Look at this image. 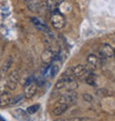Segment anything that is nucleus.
Returning a JSON list of instances; mask_svg holds the SVG:
<instances>
[{
	"label": "nucleus",
	"mask_w": 115,
	"mask_h": 121,
	"mask_svg": "<svg viewBox=\"0 0 115 121\" xmlns=\"http://www.w3.org/2000/svg\"><path fill=\"white\" fill-rule=\"evenodd\" d=\"M50 21H51L52 26L57 30H61L65 26V18H64V16L58 9L51 10Z\"/></svg>",
	"instance_id": "obj_1"
},
{
	"label": "nucleus",
	"mask_w": 115,
	"mask_h": 121,
	"mask_svg": "<svg viewBox=\"0 0 115 121\" xmlns=\"http://www.w3.org/2000/svg\"><path fill=\"white\" fill-rule=\"evenodd\" d=\"M19 79H20V73L18 69H13L12 72H10L8 77H7V83L6 85L8 86L10 90H14L19 84Z\"/></svg>",
	"instance_id": "obj_2"
},
{
	"label": "nucleus",
	"mask_w": 115,
	"mask_h": 121,
	"mask_svg": "<svg viewBox=\"0 0 115 121\" xmlns=\"http://www.w3.org/2000/svg\"><path fill=\"white\" fill-rule=\"evenodd\" d=\"M38 89V85L35 82H27L24 85V91H23V97L26 99H31L35 95Z\"/></svg>",
	"instance_id": "obj_3"
},
{
	"label": "nucleus",
	"mask_w": 115,
	"mask_h": 121,
	"mask_svg": "<svg viewBox=\"0 0 115 121\" xmlns=\"http://www.w3.org/2000/svg\"><path fill=\"white\" fill-rule=\"evenodd\" d=\"M59 104H64V105H70V104H73L74 101H77V92L72 91H67V94L60 96L59 99H58Z\"/></svg>",
	"instance_id": "obj_4"
},
{
	"label": "nucleus",
	"mask_w": 115,
	"mask_h": 121,
	"mask_svg": "<svg viewBox=\"0 0 115 121\" xmlns=\"http://www.w3.org/2000/svg\"><path fill=\"white\" fill-rule=\"evenodd\" d=\"M71 75L74 77V78H82V77H85L86 74L89 73L90 70L87 69V67L82 65V64H79L77 66H74L72 69H71Z\"/></svg>",
	"instance_id": "obj_5"
},
{
	"label": "nucleus",
	"mask_w": 115,
	"mask_h": 121,
	"mask_svg": "<svg viewBox=\"0 0 115 121\" xmlns=\"http://www.w3.org/2000/svg\"><path fill=\"white\" fill-rule=\"evenodd\" d=\"M100 54L103 58H112L114 56V48L112 45L107 44V43H103L99 48Z\"/></svg>",
	"instance_id": "obj_6"
},
{
	"label": "nucleus",
	"mask_w": 115,
	"mask_h": 121,
	"mask_svg": "<svg viewBox=\"0 0 115 121\" xmlns=\"http://www.w3.org/2000/svg\"><path fill=\"white\" fill-rule=\"evenodd\" d=\"M54 58H55V53L53 52L52 48H45L44 51L42 52V54H41L42 63L47 64V65H50L54 60Z\"/></svg>",
	"instance_id": "obj_7"
},
{
	"label": "nucleus",
	"mask_w": 115,
	"mask_h": 121,
	"mask_svg": "<svg viewBox=\"0 0 115 121\" xmlns=\"http://www.w3.org/2000/svg\"><path fill=\"white\" fill-rule=\"evenodd\" d=\"M11 95L9 92H3L0 95V107L1 108H5V107H8L11 104Z\"/></svg>",
	"instance_id": "obj_8"
},
{
	"label": "nucleus",
	"mask_w": 115,
	"mask_h": 121,
	"mask_svg": "<svg viewBox=\"0 0 115 121\" xmlns=\"http://www.w3.org/2000/svg\"><path fill=\"white\" fill-rule=\"evenodd\" d=\"M67 108H69V106L67 105H64V104H58L54 108H53V110H52V113H53L54 116H61L62 113H64V112L67 111Z\"/></svg>",
	"instance_id": "obj_9"
},
{
	"label": "nucleus",
	"mask_w": 115,
	"mask_h": 121,
	"mask_svg": "<svg viewBox=\"0 0 115 121\" xmlns=\"http://www.w3.org/2000/svg\"><path fill=\"white\" fill-rule=\"evenodd\" d=\"M86 60H87V64H89L90 66L93 67V69L99 66V64H100V57H97L95 54H90L87 56V58H86Z\"/></svg>",
	"instance_id": "obj_10"
},
{
	"label": "nucleus",
	"mask_w": 115,
	"mask_h": 121,
	"mask_svg": "<svg viewBox=\"0 0 115 121\" xmlns=\"http://www.w3.org/2000/svg\"><path fill=\"white\" fill-rule=\"evenodd\" d=\"M85 83L90 86H96V74L89 72L85 76Z\"/></svg>",
	"instance_id": "obj_11"
},
{
	"label": "nucleus",
	"mask_w": 115,
	"mask_h": 121,
	"mask_svg": "<svg viewBox=\"0 0 115 121\" xmlns=\"http://www.w3.org/2000/svg\"><path fill=\"white\" fill-rule=\"evenodd\" d=\"M30 20H31V22L33 23V24H34V26H37L39 30H41V31H44V32H48V31H49V30H48V26H44V24H43V23H42L41 21L38 19V18H35V17H32Z\"/></svg>",
	"instance_id": "obj_12"
},
{
	"label": "nucleus",
	"mask_w": 115,
	"mask_h": 121,
	"mask_svg": "<svg viewBox=\"0 0 115 121\" xmlns=\"http://www.w3.org/2000/svg\"><path fill=\"white\" fill-rule=\"evenodd\" d=\"M54 88L58 89V90L67 88V82H65V78H64V77H61L60 79L58 80L57 84H55V86H54Z\"/></svg>",
	"instance_id": "obj_13"
},
{
	"label": "nucleus",
	"mask_w": 115,
	"mask_h": 121,
	"mask_svg": "<svg viewBox=\"0 0 115 121\" xmlns=\"http://www.w3.org/2000/svg\"><path fill=\"white\" fill-rule=\"evenodd\" d=\"M12 63H13L12 56H9V57H8V60H6V63L3 64V67H2V74H5V73H7V72H8V69H9L10 66L12 65Z\"/></svg>",
	"instance_id": "obj_14"
},
{
	"label": "nucleus",
	"mask_w": 115,
	"mask_h": 121,
	"mask_svg": "<svg viewBox=\"0 0 115 121\" xmlns=\"http://www.w3.org/2000/svg\"><path fill=\"white\" fill-rule=\"evenodd\" d=\"M39 109H40V106L39 105H32L27 109V113H29V115H34Z\"/></svg>",
	"instance_id": "obj_15"
},
{
	"label": "nucleus",
	"mask_w": 115,
	"mask_h": 121,
	"mask_svg": "<svg viewBox=\"0 0 115 121\" xmlns=\"http://www.w3.org/2000/svg\"><path fill=\"white\" fill-rule=\"evenodd\" d=\"M23 96H16V97H13V98H11V104L10 105H16V104H18V102L20 101V100H22Z\"/></svg>",
	"instance_id": "obj_16"
},
{
	"label": "nucleus",
	"mask_w": 115,
	"mask_h": 121,
	"mask_svg": "<svg viewBox=\"0 0 115 121\" xmlns=\"http://www.w3.org/2000/svg\"><path fill=\"white\" fill-rule=\"evenodd\" d=\"M83 99L85 100V101H87V102H93L94 101L93 96H91L90 94H83Z\"/></svg>",
	"instance_id": "obj_17"
},
{
	"label": "nucleus",
	"mask_w": 115,
	"mask_h": 121,
	"mask_svg": "<svg viewBox=\"0 0 115 121\" xmlns=\"http://www.w3.org/2000/svg\"><path fill=\"white\" fill-rule=\"evenodd\" d=\"M59 72V66H57V65H53V66H51V76L54 77L55 74Z\"/></svg>",
	"instance_id": "obj_18"
},
{
	"label": "nucleus",
	"mask_w": 115,
	"mask_h": 121,
	"mask_svg": "<svg viewBox=\"0 0 115 121\" xmlns=\"http://www.w3.org/2000/svg\"><path fill=\"white\" fill-rule=\"evenodd\" d=\"M3 92H6V83L0 79V95Z\"/></svg>",
	"instance_id": "obj_19"
},
{
	"label": "nucleus",
	"mask_w": 115,
	"mask_h": 121,
	"mask_svg": "<svg viewBox=\"0 0 115 121\" xmlns=\"http://www.w3.org/2000/svg\"><path fill=\"white\" fill-rule=\"evenodd\" d=\"M67 121H82V118H71Z\"/></svg>",
	"instance_id": "obj_20"
},
{
	"label": "nucleus",
	"mask_w": 115,
	"mask_h": 121,
	"mask_svg": "<svg viewBox=\"0 0 115 121\" xmlns=\"http://www.w3.org/2000/svg\"><path fill=\"white\" fill-rule=\"evenodd\" d=\"M0 121H5V120H3V119L1 118V117H0Z\"/></svg>",
	"instance_id": "obj_21"
}]
</instances>
